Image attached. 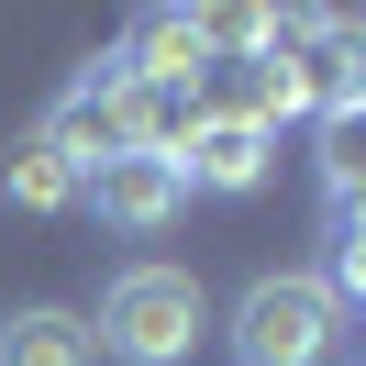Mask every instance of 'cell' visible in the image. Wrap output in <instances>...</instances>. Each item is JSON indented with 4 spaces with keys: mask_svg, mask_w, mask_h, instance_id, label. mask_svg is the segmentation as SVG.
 Masks as SVG:
<instances>
[{
    "mask_svg": "<svg viewBox=\"0 0 366 366\" xmlns=\"http://www.w3.org/2000/svg\"><path fill=\"white\" fill-rule=\"evenodd\" d=\"M200 322H211V300H200V277H189V267H122L112 289H100L89 344H100V355H122V366H178L189 344H200Z\"/></svg>",
    "mask_w": 366,
    "mask_h": 366,
    "instance_id": "cell-1",
    "label": "cell"
},
{
    "mask_svg": "<svg viewBox=\"0 0 366 366\" xmlns=\"http://www.w3.org/2000/svg\"><path fill=\"white\" fill-rule=\"evenodd\" d=\"M355 144H366V122H355V112H322V178H333V200H355V167H366Z\"/></svg>",
    "mask_w": 366,
    "mask_h": 366,
    "instance_id": "cell-8",
    "label": "cell"
},
{
    "mask_svg": "<svg viewBox=\"0 0 366 366\" xmlns=\"http://www.w3.org/2000/svg\"><path fill=\"white\" fill-rule=\"evenodd\" d=\"M78 200H89L112 233H167V222L189 211V178H178V156H134V144H112V156H89Z\"/></svg>",
    "mask_w": 366,
    "mask_h": 366,
    "instance_id": "cell-3",
    "label": "cell"
},
{
    "mask_svg": "<svg viewBox=\"0 0 366 366\" xmlns=\"http://www.w3.org/2000/svg\"><path fill=\"white\" fill-rule=\"evenodd\" d=\"M112 67L122 78H167V89H200V67H211V11H144L134 45H122Z\"/></svg>",
    "mask_w": 366,
    "mask_h": 366,
    "instance_id": "cell-5",
    "label": "cell"
},
{
    "mask_svg": "<svg viewBox=\"0 0 366 366\" xmlns=\"http://www.w3.org/2000/svg\"><path fill=\"white\" fill-rule=\"evenodd\" d=\"M78 178H89V167H78L56 134H23L11 156H0V200H23V211H67V200H78Z\"/></svg>",
    "mask_w": 366,
    "mask_h": 366,
    "instance_id": "cell-6",
    "label": "cell"
},
{
    "mask_svg": "<svg viewBox=\"0 0 366 366\" xmlns=\"http://www.w3.org/2000/svg\"><path fill=\"white\" fill-rule=\"evenodd\" d=\"M89 322L78 311H11L0 322V366H89Z\"/></svg>",
    "mask_w": 366,
    "mask_h": 366,
    "instance_id": "cell-7",
    "label": "cell"
},
{
    "mask_svg": "<svg viewBox=\"0 0 366 366\" xmlns=\"http://www.w3.org/2000/svg\"><path fill=\"white\" fill-rule=\"evenodd\" d=\"M267 156H277L267 122H244V112H200V122H189V144H178V178H189V189H222V200H244V189L267 178Z\"/></svg>",
    "mask_w": 366,
    "mask_h": 366,
    "instance_id": "cell-4",
    "label": "cell"
},
{
    "mask_svg": "<svg viewBox=\"0 0 366 366\" xmlns=\"http://www.w3.org/2000/svg\"><path fill=\"white\" fill-rule=\"evenodd\" d=\"M333 289H322V277H255L244 300H233V355L244 366H322L333 355Z\"/></svg>",
    "mask_w": 366,
    "mask_h": 366,
    "instance_id": "cell-2",
    "label": "cell"
}]
</instances>
